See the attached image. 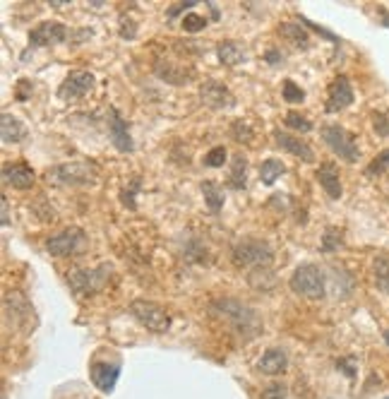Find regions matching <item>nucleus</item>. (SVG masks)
I'll list each match as a JSON object with an SVG mask.
<instances>
[{"label": "nucleus", "instance_id": "obj_1", "mask_svg": "<svg viewBox=\"0 0 389 399\" xmlns=\"http://www.w3.org/2000/svg\"><path fill=\"white\" fill-rule=\"evenodd\" d=\"M48 183L58 185H94L99 180V171L89 161H72V164H60L48 168Z\"/></svg>", "mask_w": 389, "mask_h": 399}, {"label": "nucleus", "instance_id": "obj_2", "mask_svg": "<svg viewBox=\"0 0 389 399\" xmlns=\"http://www.w3.org/2000/svg\"><path fill=\"white\" fill-rule=\"evenodd\" d=\"M291 291L308 296V299H322L325 296V272H322L318 265L306 262L301 267H296V272L289 279Z\"/></svg>", "mask_w": 389, "mask_h": 399}, {"label": "nucleus", "instance_id": "obj_3", "mask_svg": "<svg viewBox=\"0 0 389 399\" xmlns=\"http://www.w3.org/2000/svg\"><path fill=\"white\" fill-rule=\"evenodd\" d=\"M274 260V253L267 241L243 238L233 245V262L238 267H267Z\"/></svg>", "mask_w": 389, "mask_h": 399}, {"label": "nucleus", "instance_id": "obj_4", "mask_svg": "<svg viewBox=\"0 0 389 399\" xmlns=\"http://www.w3.org/2000/svg\"><path fill=\"white\" fill-rule=\"evenodd\" d=\"M130 316L135 318L142 328L154 332V335H163V332H168V328H171V318H168V313L163 311L159 303H154V301H144V299L132 301Z\"/></svg>", "mask_w": 389, "mask_h": 399}, {"label": "nucleus", "instance_id": "obj_5", "mask_svg": "<svg viewBox=\"0 0 389 399\" xmlns=\"http://www.w3.org/2000/svg\"><path fill=\"white\" fill-rule=\"evenodd\" d=\"M322 140H325V144L339 159L351 161V164L358 161V154H361L358 152V144L354 140V135L349 130H344L342 125H325L322 128Z\"/></svg>", "mask_w": 389, "mask_h": 399}, {"label": "nucleus", "instance_id": "obj_6", "mask_svg": "<svg viewBox=\"0 0 389 399\" xmlns=\"http://www.w3.org/2000/svg\"><path fill=\"white\" fill-rule=\"evenodd\" d=\"M111 267L108 265H99L96 270H84V272H70L68 274V282H70V287L75 289L77 294H82V296H89V294H96L99 289L106 284V279L111 274Z\"/></svg>", "mask_w": 389, "mask_h": 399}, {"label": "nucleus", "instance_id": "obj_7", "mask_svg": "<svg viewBox=\"0 0 389 399\" xmlns=\"http://www.w3.org/2000/svg\"><path fill=\"white\" fill-rule=\"evenodd\" d=\"M94 87V75L87 70H72L65 82L58 87V99L63 101H72V99H82L92 92Z\"/></svg>", "mask_w": 389, "mask_h": 399}, {"label": "nucleus", "instance_id": "obj_8", "mask_svg": "<svg viewBox=\"0 0 389 399\" xmlns=\"http://www.w3.org/2000/svg\"><path fill=\"white\" fill-rule=\"evenodd\" d=\"M82 241H84L82 229L68 226L65 231L51 236V238L46 241V250L51 253V255H56V258H65V255H72V253L82 245Z\"/></svg>", "mask_w": 389, "mask_h": 399}, {"label": "nucleus", "instance_id": "obj_9", "mask_svg": "<svg viewBox=\"0 0 389 399\" xmlns=\"http://www.w3.org/2000/svg\"><path fill=\"white\" fill-rule=\"evenodd\" d=\"M199 99H202L204 106L214 108V111H226V108L236 106L233 94L216 80H207L202 87H199Z\"/></svg>", "mask_w": 389, "mask_h": 399}, {"label": "nucleus", "instance_id": "obj_10", "mask_svg": "<svg viewBox=\"0 0 389 399\" xmlns=\"http://www.w3.org/2000/svg\"><path fill=\"white\" fill-rule=\"evenodd\" d=\"M354 104V87H351L349 77L339 75L334 77V82L330 84V94H327V113H337L344 111Z\"/></svg>", "mask_w": 389, "mask_h": 399}, {"label": "nucleus", "instance_id": "obj_11", "mask_svg": "<svg viewBox=\"0 0 389 399\" xmlns=\"http://www.w3.org/2000/svg\"><path fill=\"white\" fill-rule=\"evenodd\" d=\"M70 36L68 27L60 22H41L39 27L29 32V44L32 46H56L63 44Z\"/></svg>", "mask_w": 389, "mask_h": 399}, {"label": "nucleus", "instance_id": "obj_12", "mask_svg": "<svg viewBox=\"0 0 389 399\" xmlns=\"http://www.w3.org/2000/svg\"><path fill=\"white\" fill-rule=\"evenodd\" d=\"M92 383L101 392H113L115 383L120 378V364H108V361H94L92 364Z\"/></svg>", "mask_w": 389, "mask_h": 399}, {"label": "nucleus", "instance_id": "obj_13", "mask_svg": "<svg viewBox=\"0 0 389 399\" xmlns=\"http://www.w3.org/2000/svg\"><path fill=\"white\" fill-rule=\"evenodd\" d=\"M274 140H277L279 147L286 149L289 154L298 156V159L306 161V164H310V161H315V152H313V147H310V144H308L306 140H301V137L289 135V132H281V130H274Z\"/></svg>", "mask_w": 389, "mask_h": 399}, {"label": "nucleus", "instance_id": "obj_14", "mask_svg": "<svg viewBox=\"0 0 389 399\" xmlns=\"http://www.w3.org/2000/svg\"><path fill=\"white\" fill-rule=\"evenodd\" d=\"M108 132H111V140L115 144V149L118 152H132V137H130V130H127V120H123L118 116V111L111 108V120H108Z\"/></svg>", "mask_w": 389, "mask_h": 399}, {"label": "nucleus", "instance_id": "obj_15", "mask_svg": "<svg viewBox=\"0 0 389 399\" xmlns=\"http://www.w3.org/2000/svg\"><path fill=\"white\" fill-rule=\"evenodd\" d=\"M3 180L17 190H27L34 185V171L27 164H5L3 166Z\"/></svg>", "mask_w": 389, "mask_h": 399}, {"label": "nucleus", "instance_id": "obj_16", "mask_svg": "<svg viewBox=\"0 0 389 399\" xmlns=\"http://www.w3.org/2000/svg\"><path fill=\"white\" fill-rule=\"evenodd\" d=\"M315 176H318V183L322 185V190H325L332 200L342 197L344 188H342V178H339L337 166H334V164H322Z\"/></svg>", "mask_w": 389, "mask_h": 399}, {"label": "nucleus", "instance_id": "obj_17", "mask_svg": "<svg viewBox=\"0 0 389 399\" xmlns=\"http://www.w3.org/2000/svg\"><path fill=\"white\" fill-rule=\"evenodd\" d=\"M0 137H3L5 144L22 142L24 137H27V128L22 125L20 118L10 116V113H3V118H0Z\"/></svg>", "mask_w": 389, "mask_h": 399}, {"label": "nucleus", "instance_id": "obj_18", "mask_svg": "<svg viewBox=\"0 0 389 399\" xmlns=\"http://www.w3.org/2000/svg\"><path fill=\"white\" fill-rule=\"evenodd\" d=\"M286 364H289V359H286V352H284V349H269V352L260 359L257 368L265 373V376H279V373H284Z\"/></svg>", "mask_w": 389, "mask_h": 399}, {"label": "nucleus", "instance_id": "obj_19", "mask_svg": "<svg viewBox=\"0 0 389 399\" xmlns=\"http://www.w3.org/2000/svg\"><path fill=\"white\" fill-rule=\"evenodd\" d=\"M216 53H219V60H221L223 65H228V68H233V65L245 60V51H243V46L236 44V41H221V44L216 46Z\"/></svg>", "mask_w": 389, "mask_h": 399}, {"label": "nucleus", "instance_id": "obj_20", "mask_svg": "<svg viewBox=\"0 0 389 399\" xmlns=\"http://www.w3.org/2000/svg\"><path fill=\"white\" fill-rule=\"evenodd\" d=\"M279 34H281L286 41H291L296 48H308V44H310V36L306 32V27L298 22H284L281 27H279Z\"/></svg>", "mask_w": 389, "mask_h": 399}, {"label": "nucleus", "instance_id": "obj_21", "mask_svg": "<svg viewBox=\"0 0 389 399\" xmlns=\"http://www.w3.org/2000/svg\"><path fill=\"white\" fill-rule=\"evenodd\" d=\"M248 282H250L252 289H262V291H269V289H274L277 277L272 274L269 267H255L250 272V277H248Z\"/></svg>", "mask_w": 389, "mask_h": 399}, {"label": "nucleus", "instance_id": "obj_22", "mask_svg": "<svg viewBox=\"0 0 389 399\" xmlns=\"http://www.w3.org/2000/svg\"><path fill=\"white\" fill-rule=\"evenodd\" d=\"M373 274H375V284H378L380 291L389 294V255L375 258V262H373Z\"/></svg>", "mask_w": 389, "mask_h": 399}, {"label": "nucleus", "instance_id": "obj_23", "mask_svg": "<svg viewBox=\"0 0 389 399\" xmlns=\"http://www.w3.org/2000/svg\"><path fill=\"white\" fill-rule=\"evenodd\" d=\"M245 168H248V159L243 154H236L233 156V171H231V180H228V185L233 190H243L245 188Z\"/></svg>", "mask_w": 389, "mask_h": 399}, {"label": "nucleus", "instance_id": "obj_24", "mask_svg": "<svg viewBox=\"0 0 389 399\" xmlns=\"http://www.w3.org/2000/svg\"><path fill=\"white\" fill-rule=\"evenodd\" d=\"M202 192H204V202H207V207H209L211 212H216L223 207V190L219 188L216 183H211V180H207V183H202Z\"/></svg>", "mask_w": 389, "mask_h": 399}, {"label": "nucleus", "instance_id": "obj_25", "mask_svg": "<svg viewBox=\"0 0 389 399\" xmlns=\"http://www.w3.org/2000/svg\"><path fill=\"white\" fill-rule=\"evenodd\" d=\"M284 171H286V166H284L279 159H267L265 164L260 166V176H262V183L265 185H272L277 178H281Z\"/></svg>", "mask_w": 389, "mask_h": 399}, {"label": "nucleus", "instance_id": "obj_26", "mask_svg": "<svg viewBox=\"0 0 389 399\" xmlns=\"http://www.w3.org/2000/svg\"><path fill=\"white\" fill-rule=\"evenodd\" d=\"M344 243L342 231L339 229H327L325 236H322V253H334L339 250V245Z\"/></svg>", "mask_w": 389, "mask_h": 399}, {"label": "nucleus", "instance_id": "obj_27", "mask_svg": "<svg viewBox=\"0 0 389 399\" xmlns=\"http://www.w3.org/2000/svg\"><path fill=\"white\" fill-rule=\"evenodd\" d=\"M284 123L289 125V128H294L298 132H310L313 130V123L306 118V116H301V113H296V111H289L286 116H284Z\"/></svg>", "mask_w": 389, "mask_h": 399}, {"label": "nucleus", "instance_id": "obj_28", "mask_svg": "<svg viewBox=\"0 0 389 399\" xmlns=\"http://www.w3.org/2000/svg\"><path fill=\"white\" fill-rule=\"evenodd\" d=\"M281 94H284V101H289V104H301V101L306 99V92H303V89L298 87L294 80H286V82H284Z\"/></svg>", "mask_w": 389, "mask_h": 399}, {"label": "nucleus", "instance_id": "obj_29", "mask_svg": "<svg viewBox=\"0 0 389 399\" xmlns=\"http://www.w3.org/2000/svg\"><path fill=\"white\" fill-rule=\"evenodd\" d=\"M385 171H389V149L380 152L373 161H370V166L366 168L368 176H380V173H385Z\"/></svg>", "mask_w": 389, "mask_h": 399}, {"label": "nucleus", "instance_id": "obj_30", "mask_svg": "<svg viewBox=\"0 0 389 399\" xmlns=\"http://www.w3.org/2000/svg\"><path fill=\"white\" fill-rule=\"evenodd\" d=\"M223 164H226V149H223L221 144H219V147H211L209 152H207V156H204V166L219 168Z\"/></svg>", "mask_w": 389, "mask_h": 399}, {"label": "nucleus", "instance_id": "obj_31", "mask_svg": "<svg viewBox=\"0 0 389 399\" xmlns=\"http://www.w3.org/2000/svg\"><path fill=\"white\" fill-rule=\"evenodd\" d=\"M231 132H233V137L238 142H250L252 140V128L245 123V120H233V125H231Z\"/></svg>", "mask_w": 389, "mask_h": 399}, {"label": "nucleus", "instance_id": "obj_32", "mask_svg": "<svg viewBox=\"0 0 389 399\" xmlns=\"http://www.w3.org/2000/svg\"><path fill=\"white\" fill-rule=\"evenodd\" d=\"M207 27V17H199V15H185L183 17V29L185 32H199V29Z\"/></svg>", "mask_w": 389, "mask_h": 399}, {"label": "nucleus", "instance_id": "obj_33", "mask_svg": "<svg viewBox=\"0 0 389 399\" xmlns=\"http://www.w3.org/2000/svg\"><path fill=\"white\" fill-rule=\"evenodd\" d=\"M373 118H375V120H373L375 132H378V135H382V137H387V135H389V118L382 116V113H375Z\"/></svg>", "mask_w": 389, "mask_h": 399}, {"label": "nucleus", "instance_id": "obj_34", "mask_svg": "<svg viewBox=\"0 0 389 399\" xmlns=\"http://www.w3.org/2000/svg\"><path fill=\"white\" fill-rule=\"evenodd\" d=\"M262 399H286V388L284 385H269L262 392Z\"/></svg>", "mask_w": 389, "mask_h": 399}, {"label": "nucleus", "instance_id": "obj_35", "mask_svg": "<svg viewBox=\"0 0 389 399\" xmlns=\"http://www.w3.org/2000/svg\"><path fill=\"white\" fill-rule=\"evenodd\" d=\"M194 5H197V3H192V0H190V3H178V8H173L171 12H168V17L178 15V12H183V10H190V8H194Z\"/></svg>", "mask_w": 389, "mask_h": 399}, {"label": "nucleus", "instance_id": "obj_36", "mask_svg": "<svg viewBox=\"0 0 389 399\" xmlns=\"http://www.w3.org/2000/svg\"><path fill=\"white\" fill-rule=\"evenodd\" d=\"M27 87H29V82L27 80H20V87H17V99H20V101L27 99Z\"/></svg>", "mask_w": 389, "mask_h": 399}, {"label": "nucleus", "instance_id": "obj_37", "mask_svg": "<svg viewBox=\"0 0 389 399\" xmlns=\"http://www.w3.org/2000/svg\"><path fill=\"white\" fill-rule=\"evenodd\" d=\"M267 60H269L272 65H279L284 60V56H281V53H277V51H269V53H267Z\"/></svg>", "mask_w": 389, "mask_h": 399}, {"label": "nucleus", "instance_id": "obj_38", "mask_svg": "<svg viewBox=\"0 0 389 399\" xmlns=\"http://www.w3.org/2000/svg\"><path fill=\"white\" fill-rule=\"evenodd\" d=\"M10 224V209H8V200L3 197V226Z\"/></svg>", "mask_w": 389, "mask_h": 399}, {"label": "nucleus", "instance_id": "obj_39", "mask_svg": "<svg viewBox=\"0 0 389 399\" xmlns=\"http://www.w3.org/2000/svg\"><path fill=\"white\" fill-rule=\"evenodd\" d=\"M385 340H387V342H389V332H385Z\"/></svg>", "mask_w": 389, "mask_h": 399}, {"label": "nucleus", "instance_id": "obj_40", "mask_svg": "<svg viewBox=\"0 0 389 399\" xmlns=\"http://www.w3.org/2000/svg\"><path fill=\"white\" fill-rule=\"evenodd\" d=\"M387 399H389V397H387Z\"/></svg>", "mask_w": 389, "mask_h": 399}]
</instances>
